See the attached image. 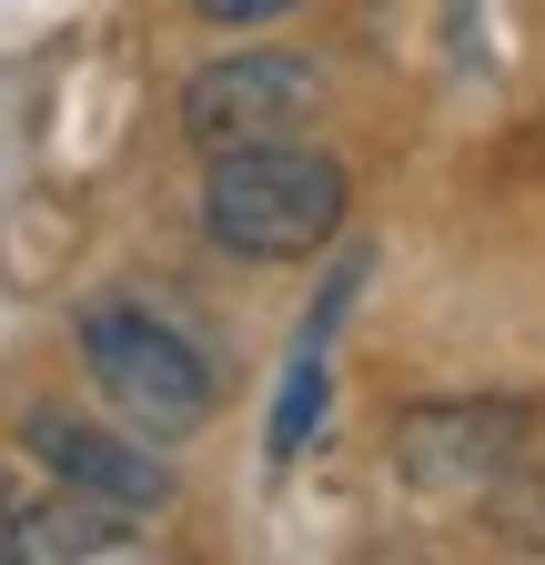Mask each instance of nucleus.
I'll return each mask as SVG.
<instances>
[{
	"instance_id": "nucleus-4",
	"label": "nucleus",
	"mask_w": 545,
	"mask_h": 565,
	"mask_svg": "<svg viewBox=\"0 0 545 565\" xmlns=\"http://www.w3.org/2000/svg\"><path fill=\"white\" fill-rule=\"evenodd\" d=\"M515 445H525V404H415V414L394 424L404 475L435 484V494H464V484L505 475Z\"/></svg>"
},
{
	"instance_id": "nucleus-5",
	"label": "nucleus",
	"mask_w": 545,
	"mask_h": 565,
	"mask_svg": "<svg viewBox=\"0 0 545 565\" xmlns=\"http://www.w3.org/2000/svg\"><path fill=\"white\" fill-rule=\"evenodd\" d=\"M31 455L72 484V494H101V505H121V515H142V505H172V465L152 455V445H121V435H101V424H82V414H31Z\"/></svg>"
},
{
	"instance_id": "nucleus-2",
	"label": "nucleus",
	"mask_w": 545,
	"mask_h": 565,
	"mask_svg": "<svg viewBox=\"0 0 545 565\" xmlns=\"http://www.w3.org/2000/svg\"><path fill=\"white\" fill-rule=\"evenodd\" d=\"M82 353H92V384L131 414V435H192L202 414H213V364L142 303H101L82 313Z\"/></svg>"
},
{
	"instance_id": "nucleus-6",
	"label": "nucleus",
	"mask_w": 545,
	"mask_h": 565,
	"mask_svg": "<svg viewBox=\"0 0 545 565\" xmlns=\"http://www.w3.org/2000/svg\"><path fill=\"white\" fill-rule=\"evenodd\" d=\"M121 505L101 494H61V505H21L11 525V565H82V555H121Z\"/></svg>"
},
{
	"instance_id": "nucleus-7",
	"label": "nucleus",
	"mask_w": 545,
	"mask_h": 565,
	"mask_svg": "<svg viewBox=\"0 0 545 565\" xmlns=\"http://www.w3.org/2000/svg\"><path fill=\"white\" fill-rule=\"evenodd\" d=\"M354 273L364 263H344L323 282V313L303 323V343H293V374H284V404H272V455H303V435L323 424V343H333V313L354 303Z\"/></svg>"
},
{
	"instance_id": "nucleus-9",
	"label": "nucleus",
	"mask_w": 545,
	"mask_h": 565,
	"mask_svg": "<svg viewBox=\"0 0 545 565\" xmlns=\"http://www.w3.org/2000/svg\"><path fill=\"white\" fill-rule=\"evenodd\" d=\"M11 525H21V494H11V475H0V555H11Z\"/></svg>"
},
{
	"instance_id": "nucleus-1",
	"label": "nucleus",
	"mask_w": 545,
	"mask_h": 565,
	"mask_svg": "<svg viewBox=\"0 0 545 565\" xmlns=\"http://www.w3.org/2000/svg\"><path fill=\"white\" fill-rule=\"evenodd\" d=\"M344 162L333 152H303V141H233L213 152V182H202V223H213L223 253H253V263H303L344 233Z\"/></svg>"
},
{
	"instance_id": "nucleus-3",
	"label": "nucleus",
	"mask_w": 545,
	"mask_h": 565,
	"mask_svg": "<svg viewBox=\"0 0 545 565\" xmlns=\"http://www.w3.org/2000/svg\"><path fill=\"white\" fill-rule=\"evenodd\" d=\"M323 82H313V61L293 51H233L213 71H192V92H182V131L202 141V152H233V141H284L293 121H313Z\"/></svg>"
},
{
	"instance_id": "nucleus-8",
	"label": "nucleus",
	"mask_w": 545,
	"mask_h": 565,
	"mask_svg": "<svg viewBox=\"0 0 545 565\" xmlns=\"http://www.w3.org/2000/svg\"><path fill=\"white\" fill-rule=\"evenodd\" d=\"M202 21H223V31H253V21H284V11H303V0H192Z\"/></svg>"
}]
</instances>
